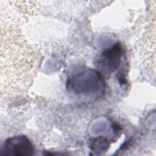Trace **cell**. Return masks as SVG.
I'll use <instances>...</instances> for the list:
<instances>
[{"label":"cell","mask_w":156,"mask_h":156,"mask_svg":"<svg viewBox=\"0 0 156 156\" xmlns=\"http://www.w3.org/2000/svg\"><path fill=\"white\" fill-rule=\"evenodd\" d=\"M104 83L99 73L89 69L69 78L67 82V88L68 91L75 94L96 98L104 92Z\"/></svg>","instance_id":"cell-1"},{"label":"cell","mask_w":156,"mask_h":156,"mask_svg":"<svg viewBox=\"0 0 156 156\" xmlns=\"http://www.w3.org/2000/svg\"><path fill=\"white\" fill-rule=\"evenodd\" d=\"M2 152L5 155H32L34 148L26 136L17 135L6 140Z\"/></svg>","instance_id":"cell-2"},{"label":"cell","mask_w":156,"mask_h":156,"mask_svg":"<svg viewBox=\"0 0 156 156\" xmlns=\"http://www.w3.org/2000/svg\"><path fill=\"white\" fill-rule=\"evenodd\" d=\"M122 55V48L119 43H116L104 51L100 57L99 65L105 73H112L119 66Z\"/></svg>","instance_id":"cell-3"}]
</instances>
